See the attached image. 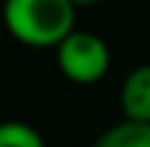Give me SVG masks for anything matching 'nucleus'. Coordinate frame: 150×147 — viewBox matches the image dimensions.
<instances>
[{"label": "nucleus", "instance_id": "1", "mask_svg": "<svg viewBox=\"0 0 150 147\" xmlns=\"http://www.w3.org/2000/svg\"><path fill=\"white\" fill-rule=\"evenodd\" d=\"M75 8L72 0H6L3 25L28 47H56L75 31Z\"/></svg>", "mask_w": 150, "mask_h": 147}, {"label": "nucleus", "instance_id": "2", "mask_svg": "<svg viewBox=\"0 0 150 147\" xmlns=\"http://www.w3.org/2000/svg\"><path fill=\"white\" fill-rule=\"evenodd\" d=\"M56 61L61 75L70 78L72 83H97L108 72L111 53L97 33L70 31L56 44Z\"/></svg>", "mask_w": 150, "mask_h": 147}, {"label": "nucleus", "instance_id": "3", "mask_svg": "<svg viewBox=\"0 0 150 147\" xmlns=\"http://www.w3.org/2000/svg\"><path fill=\"white\" fill-rule=\"evenodd\" d=\"M120 106L125 120L150 122V64H142L128 72L120 89Z\"/></svg>", "mask_w": 150, "mask_h": 147}, {"label": "nucleus", "instance_id": "4", "mask_svg": "<svg viewBox=\"0 0 150 147\" xmlns=\"http://www.w3.org/2000/svg\"><path fill=\"white\" fill-rule=\"evenodd\" d=\"M92 147H150V122L122 120L106 128Z\"/></svg>", "mask_w": 150, "mask_h": 147}, {"label": "nucleus", "instance_id": "5", "mask_svg": "<svg viewBox=\"0 0 150 147\" xmlns=\"http://www.w3.org/2000/svg\"><path fill=\"white\" fill-rule=\"evenodd\" d=\"M0 147H45L42 133L28 122H0Z\"/></svg>", "mask_w": 150, "mask_h": 147}, {"label": "nucleus", "instance_id": "6", "mask_svg": "<svg viewBox=\"0 0 150 147\" xmlns=\"http://www.w3.org/2000/svg\"><path fill=\"white\" fill-rule=\"evenodd\" d=\"M75 6H95V3H100V0H72Z\"/></svg>", "mask_w": 150, "mask_h": 147}]
</instances>
